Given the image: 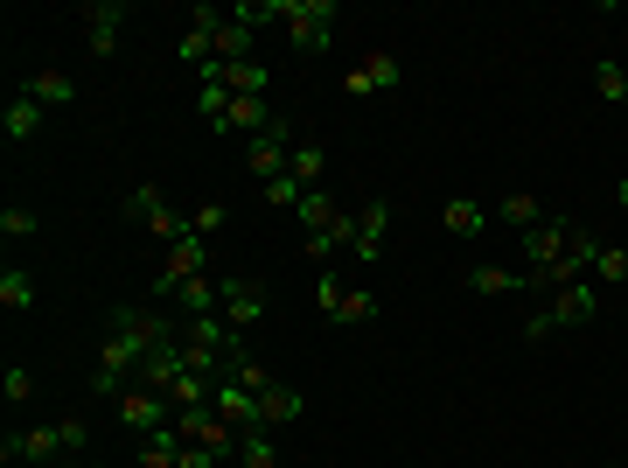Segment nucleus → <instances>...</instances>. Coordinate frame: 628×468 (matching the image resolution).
Listing matches in <instances>:
<instances>
[{
	"label": "nucleus",
	"mask_w": 628,
	"mask_h": 468,
	"mask_svg": "<svg viewBox=\"0 0 628 468\" xmlns=\"http://www.w3.org/2000/svg\"><path fill=\"white\" fill-rule=\"evenodd\" d=\"M84 441H91V426L84 420H49V426H28V434H8L0 441V461H28V468H56V461H70V455H84Z\"/></svg>",
	"instance_id": "f257e3e1"
},
{
	"label": "nucleus",
	"mask_w": 628,
	"mask_h": 468,
	"mask_svg": "<svg viewBox=\"0 0 628 468\" xmlns=\"http://www.w3.org/2000/svg\"><path fill=\"white\" fill-rule=\"evenodd\" d=\"M273 22H287L300 56H321L335 43V0H273Z\"/></svg>",
	"instance_id": "f03ea898"
},
{
	"label": "nucleus",
	"mask_w": 628,
	"mask_h": 468,
	"mask_svg": "<svg viewBox=\"0 0 628 468\" xmlns=\"http://www.w3.org/2000/svg\"><path fill=\"white\" fill-rule=\"evenodd\" d=\"M315 308H321V322H335V329H364L377 315V294H342V279L321 273L315 279Z\"/></svg>",
	"instance_id": "7ed1b4c3"
},
{
	"label": "nucleus",
	"mask_w": 628,
	"mask_h": 468,
	"mask_svg": "<svg viewBox=\"0 0 628 468\" xmlns=\"http://www.w3.org/2000/svg\"><path fill=\"white\" fill-rule=\"evenodd\" d=\"M294 119H279L273 126V134H259L252 147H244V168H252V175H259V190H265V182H279V175H287V168H294Z\"/></svg>",
	"instance_id": "20e7f679"
},
{
	"label": "nucleus",
	"mask_w": 628,
	"mask_h": 468,
	"mask_svg": "<svg viewBox=\"0 0 628 468\" xmlns=\"http://www.w3.org/2000/svg\"><path fill=\"white\" fill-rule=\"evenodd\" d=\"M112 406H119V426H133V434H161V426H175V399H161V391H147V385H126Z\"/></svg>",
	"instance_id": "39448f33"
},
{
	"label": "nucleus",
	"mask_w": 628,
	"mask_h": 468,
	"mask_svg": "<svg viewBox=\"0 0 628 468\" xmlns=\"http://www.w3.org/2000/svg\"><path fill=\"white\" fill-rule=\"evenodd\" d=\"M126 217H133V224H147L155 238H168V246H175V238L189 231V224L168 210V190H161V182H140V190H126Z\"/></svg>",
	"instance_id": "423d86ee"
},
{
	"label": "nucleus",
	"mask_w": 628,
	"mask_h": 468,
	"mask_svg": "<svg viewBox=\"0 0 628 468\" xmlns=\"http://www.w3.org/2000/svg\"><path fill=\"white\" fill-rule=\"evenodd\" d=\"M217 315H224V322H231V329H252L259 315H265V279H252V273H224Z\"/></svg>",
	"instance_id": "0eeeda50"
},
{
	"label": "nucleus",
	"mask_w": 628,
	"mask_h": 468,
	"mask_svg": "<svg viewBox=\"0 0 628 468\" xmlns=\"http://www.w3.org/2000/svg\"><path fill=\"white\" fill-rule=\"evenodd\" d=\"M398 84H406V64H398L391 49H370L364 64L342 78V91H350V99H377V91H398Z\"/></svg>",
	"instance_id": "6e6552de"
},
{
	"label": "nucleus",
	"mask_w": 628,
	"mask_h": 468,
	"mask_svg": "<svg viewBox=\"0 0 628 468\" xmlns=\"http://www.w3.org/2000/svg\"><path fill=\"white\" fill-rule=\"evenodd\" d=\"M573 238H580V224H573V217H545V224H530L517 246H524L530 266H551V259H566V246H573ZM530 266H524V273H530Z\"/></svg>",
	"instance_id": "1a4fd4ad"
},
{
	"label": "nucleus",
	"mask_w": 628,
	"mask_h": 468,
	"mask_svg": "<svg viewBox=\"0 0 628 468\" xmlns=\"http://www.w3.org/2000/svg\"><path fill=\"white\" fill-rule=\"evenodd\" d=\"M78 22H84L91 56H119V35H126V0H91Z\"/></svg>",
	"instance_id": "9d476101"
},
{
	"label": "nucleus",
	"mask_w": 628,
	"mask_h": 468,
	"mask_svg": "<svg viewBox=\"0 0 628 468\" xmlns=\"http://www.w3.org/2000/svg\"><path fill=\"white\" fill-rule=\"evenodd\" d=\"M601 315V287L594 279H573V287L551 294V329H586Z\"/></svg>",
	"instance_id": "9b49d317"
},
{
	"label": "nucleus",
	"mask_w": 628,
	"mask_h": 468,
	"mask_svg": "<svg viewBox=\"0 0 628 468\" xmlns=\"http://www.w3.org/2000/svg\"><path fill=\"white\" fill-rule=\"evenodd\" d=\"M203 259H209V246H203L196 231H182V238H175V252H168V266L155 273V294H161V301L182 287V279H196V273H203Z\"/></svg>",
	"instance_id": "f8f14e48"
},
{
	"label": "nucleus",
	"mask_w": 628,
	"mask_h": 468,
	"mask_svg": "<svg viewBox=\"0 0 628 468\" xmlns=\"http://www.w3.org/2000/svg\"><path fill=\"white\" fill-rule=\"evenodd\" d=\"M385 231H391V196H370L356 203V259H385Z\"/></svg>",
	"instance_id": "ddd939ff"
},
{
	"label": "nucleus",
	"mask_w": 628,
	"mask_h": 468,
	"mask_svg": "<svg viewBox=\"0 0 628 468\" xmlns=\"http://www.w3.org/2000/svg\"><path fill=\"white\" fill-rule=\"evenodd\" d=\"M279 126V112H273V99H238L231 91V105H224V119H217V134H273Z\"/></svg>",
	"instance_id": "4468645a"
},
{
	"label": "nucleus",
	"mask_w": 628,
	"mask_h": 468,
	"mask_svg": "<svg viewBox=\"0 0 628 468\" xmlns=\"http://www.w3.org/2000/svg\"><path fill=\"white\" fill-rule=\"evenodd\" d=\"M217 413L238 426V434H252V426H265V406H259V391H244L238 378H217Z\"/></svg>",
	"instance_id": "2eb2a0df"
},
{
	"label": "nucleus",
	"mask_w": 628,
	"mask_h": 468,
	"mask_svg": "<svg viewBox=\"0 0 628 468\" xmlns=\"http://www.w3.org/2000/svg\"><path fill=\"white\" fill-rule=\"evenodd\" d=\"M342 210H350V203H342L335 190H308V196H300V210H294V224H300V238H315V231H329Z\"/></svg>",
	"instance_id": "dca6fc26"
},
{
	"label": "nucleus",
	"mask_w": 628,
	"mask_h": 468,
	"mask_svg": "<svg viewBox=\"0 0 628 468\" xmlns=\"http://www.w3.org/2000/svg\"><path fill=\"white\" fill-rule=\"evenodd\" d=\"M287 175L300 182V190H329V147H321V140H300Z\"/></svg>",
	"instance_id": "f3484780"
},
{
	"label": "nucleus",
	"mask_w": 628,
	"mask_h": 468,
	"mask_svg": "<svg viewBox=\"0 0 628 468\" xmlns=\"http://www.w3.org/2000/svg\"><path fill=\"white\" fill-rule=\"evenodd\" d=\"M0 126H8V140L22 147V140H35V134H43V105H35L28 91H14V99H8V112H0Z\"/></svg>",
	"instance_id": "a211bd4d"
},
{
	"label": "nucleus",
	"mask_w": 628,
	"mask_h": 468,
	"mask_svg": "<svg viewBox=\"0 0 628 468\" xmlns=\"http://www.w3.org/2000/svg\"><path fill=\"white\" fill-rule=\"evenodd\" d=\"M252 43H259V28L244 22V14H231L224 35H217V64H224V70H231V64H252Z\"/></svg>",
	"instance_id": "6ab92c4d"
},
{
	"label": "nucleus",
	"mask_w": 628,
	"mask_h": 468,
	"mask_svg": "<svg viewBox=\"0 0 628 468\" xmlns=\"http://www.w3.org/2000/svg\"><path fill=\"white\" fill-rule=\"evenodd\" d=\"M182 426H161V434H140V468H182Z\"/></svg>",
	"instance_id": "aec40b11"
},
{
	"label": "nucleus",
	"mask_w": 628,
	"mask_h": 468,
	"mask_svg": "<svg viewBox=\"0 0 628 468\" xmlns=\"http://www.w3.org/2000/svg\"><path fill=\"white\" fill-rule=\"evenodd\" d=\"M265 434H273V426H294L300 413H308V399H300V385H273V391H265Z\"/></svg>",
	"instance_id": "412c9836"
},
{
	"label": "nucleus",
	"mask_w": 628,
	"mask_h": 468,
	"mask_svg": "<svg viewBox=\"0 0 628 468\" xmlns=\"http://www.w3.org/2000/svg\"><path fill=\"white\" fill-rule=\"evenodd\" d=\"M22 91H28V99L43 105V112H56V105H70V99H78V84H70L64 70H35V78H28Z\"/></svg>",
	"instance_id": "4be33fe9"
},
{
	"label": "nucleus",
	"mask_w": 628,
	"mask_h": 468,
	"mask_svg": "<svg viewBox=\"0 0 628 468\" xmlns=\"http://www.w3.org/2000/svg\"><path fill=\"white\" fill-rule=\"evenodd\" d=\"M441 224H447L454 238H482V224H489V210H482V203H475V196H454L447 210H441Z\"/></svg>",
	"instance_id": "5701e85b"
},
{
	"label": "nucleus",
	"mask_w": 628,
	"mask_h": 468,
	"mask_svg": "<svg viewBox=\"0 0 628 468\" xmlns=\"http://www.w3.org/2000/svg\"><path fill=\"white\" fill-rule=\"evenodd\" d=\"M182 315H217V294H224V279H209V273H196V279H182Z\"/></svg>",
	"instance_id": "b1692460"
},
{
	"label": "nucleus",
	"mask_w": 628,
	"mask_h": 468,
	"mask_svg": "<svg viewBox=\"0 0 628 468\" xmlns=\"http://www.w3.org/2000/svg\"><path fill=\"white\" fill-rule=\"evenodd\" d=\"M468 294H524V273H510V266H468Z\"/></svg>",
	"instance_id": "393cba45"
},
{
	"label": "nucleus",
	"mask_w": 628,
	"mask_h": 468,
	"mask_svg": "<svg viewBox=\"0 0 628 468\" xmlns=\"http://www.w3.org/2000/svg\"><path fill=\"white\" fill-rule=\"evenodd\" d=\"M0 308H35V273H22V266H0Z\"/></svg>",
	"instance_id": "a878e982"
},
{
	"label": "nucleus",
	"mask_w": 628,
	"mask_h": 468,
	"mask_svg": "<svg viewBox=\"0 0 628 468\" xmlns=\"http://www.w3.org/2000/svg\"><path fill=\"white\" fill-rule=\"evenodd\" d=\"M496 217H503V224H517V238L530 231V224H545V210H538V196H530V190H510V196L496 203Z\"/></svg>",
	"instance_id": "bb28decb"
},
{
	"label": "nucleus",
	"mask_w": 628,
	"mask_h": 468,
	"mask_svg": "<svg viewBox=\"0 0 628 468\" xmlns=\"http://www.w3.org/2000/svg\"><path fill=\"white\" fill-rule=\"evenodd\" d=\"M594 287H628V246H607V238H601V252H594Z\"/></svg>",
	"instance_id": "cd10ccee"
},
{
	"label": "nucleus",
	"mask_w": 628,
	"mask_h": 468,
	"mask_svg": "<svg viewBox=\"0 0 628 468\" xmlns=\"http://www.w3.org/2000/svg\"><path fill=\"white\" fill-rule=\"evenodd\" d=\"M224 84H231L238 99H265V84H273V78H265V64L252 56V64H231V70H224Z\"/></svg>",
	"instance_id": "c85d7f7f"
},
{
	"label": "nucleus",
	"mask_w": 628,
	"mask_h": 468,
	"mask_svg": "<svg viewBox=\"0 0 628 468\" xmlns=\"http://www.w3.org/2000/svg\"><path fill=\"white\" fill-rule=\"evenodd\" d=\"M594 91L607 105H628V70L615 64V56H601V64H594Z\"/></svg>",
	"instance_id": "c756f323"
},
{
	"label": "nucleus",
	"mask_w": 628,
	"mask_h": 468,
	"mask_svg": "<svg viewBox=\"0 0 628 468\" xmlns=\"http://www.w3.org/2000/svg\"><path fill=\"white\" fill-rule=\"evenodd\" d=\"M231 468H273V434H265V426H252V434L238 441V461Z\"/></svg>",
	"instance_id": "7c9ffc66"
},
{
	"label": "nucleus",
	"mask_w": 628,
	"mask_h": 468,
	"mask_svg": "<svg viewBox=\"0 0 628 468\" xmlns=\"http://www.w3.org/2000/svg\"><path fill=\"white\" fill-rule=\"evenodd\" d=\"M43 231V217L28 210V203H8V210H0V238H35Z\"/></svg>",
	"instance_id": "2f4dec72"
},
{
	"label": "nucleus",
	"mask_w": 628,
	"mask_h": 468,
	"mask_svg": "<svg viewBox=\"0 0 628 468\" xmlns=\"http://www.w3.org/2000/svg\"><path fill=\"white\" fill-rule=\"evenodd\" d=\"M0 399H8V406H28V399H35V370L8 364V370H0Z\"/></svg>",
	"instance_id": "473e14b6"
},
{
	"label": "nucleus",
	"mask_w": 628,
	"mask_h": 468,
	"mask_svg": "<svg viewBox=\"0 0 628 468\" xmlns=\"http://www.w3.org/2000/svg\"><path fill=\"white\" fill-rule=\"evenodd\" d=\"M265 203H273V210H300V196H308V190H300V182L294 175H279V182H265V190H259Z\"/></svg>",
	"instance_id": "72a5a7b5"
},
{
	"label": "nucleus",
	"mask_w": 628,
	"mask_h": 468,
	"mask_svg": "<svg viewBox=\"0 0 628 468\" xmlns=\"http://www.w3.org/2000/svg\"><path fill=\"white\" fill-rule=\"evenodd\" d=\"M189 231H196V238H217V231H224V203H203V210L189 217Z\"/></svg>",
	"instance_id": "f704fd0d"
},
{
	"label": "nucleus",
	"mask_w": 628,
	"mask_h": 468,
	"mask_svg": "<svg viewBox=\"0 0 628 468\" xmlns=\"http://www.w3.org/2000/svg\"><path fill=\"white\" fill-rule=\"evenodd\" d=\"M545 335H551V308H538V315L524 322V343H545Z\"/></svg>",
	"instance_id": "c9c22d12"
},
{
	"label": "nucleus",
	"mask_w": 628,
	"mask_h": 468,
	"mask_svg": "<svg viewBox=\"0 0 628 468\" xmlns=\"http://www.w3.org/2000/svg\"><path fill=\"white\" fill-rule=\"evenodd\" d=\"M182 468H224V461L209 455V447H196V441H189V447H182Z\"/></svg>",
	"instance_id": "e433bc0d"
},
{
	"label": "nucleus",
	"mask_w": 628,
	"mask_h": 468,
	"mask_svg": "<svg viewBox=\"0 0 628 468\" xmlns=\"http://www.w3.org/2000/svg\"><path fill=\"white\" fill-rule=\"evenodd\" d=\"M615 203H621V210H628V175H621V190H615Z\"/></svg>",
	"instance_id": "4c0bfd02"
},
{
	"label": "nucleus",
	"mask_w": 628,
	"mask_h": 468,
	"mask_svg": "<svg viewBox=\"0 0 628 468\" xmlns=\"http://www.w3.org/2000/svg\"><path fill=\"white\" fill-rule=\"evenodd\" d=\"M14 468H28V461H14Z\"/></svg>",
	"instance_id": "58836bf2"
}]
</instances>
